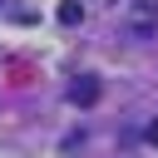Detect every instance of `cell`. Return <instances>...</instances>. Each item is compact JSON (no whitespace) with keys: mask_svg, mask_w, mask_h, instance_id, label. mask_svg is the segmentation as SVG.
<instances>
[{"mask_svg":"<svg viewBox=\"0 0 158 158\" xmlns=\"http://www.w3.org/2000/svg\"><path fill=\"white\" fill-rule=\"evenodd\" d=\"M143 138H148V143H158V118H153V123L143 128Z\"/></svg>","mask_w":158,"mask_h":158,"instance_id":"obj_3","label":"cell"},{"mask_svg":"<svg viewBox=\"0 0 158 158\" xmlns=\"http://www.w3.org/2000/svg\"><path fill=\"white\" fill-rule=\"evenodd\" d=\"M64 99H69V104H79V109H84V104H94V99H99V79H94V74H79V79L64 89Z\"/></svg>","mask_w":158,"mask_h":158,"instance_id":"obj_1","label":"cell"},{"mask_svg":"<svg viewBox=\"0 0 158 158\" xmlns=\"http://www.w3.org/2000/svg\"><path fill=\"white\" fill-rule=\"evenodd\" d=\"M79 20H84L79 0H64V5H59V25H79Z\"/></svg>","mask_w":158,"mask_h":158,"instance_id":"obj_2","label":"cell"}]
</instances>
